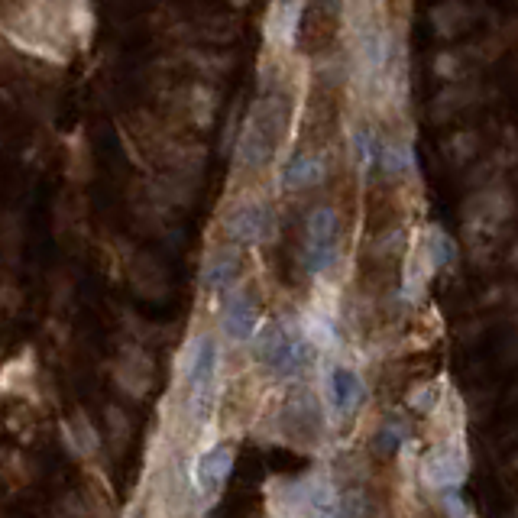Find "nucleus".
<instances>
[{"mask_svg":"<svg viewBox=\"0 0 518 518\" xmlns=\"http://www.w3.org/2000/svg\"><path fill=\"white\" fill-rule=\"evenodd\" d=\"M182 383H185V415L192 425H204L217 405L221 392V353L211 334L192 340L182 360Z\"/></svg>","mask_w":518,"mask_h":518,"instance_id":"nucleus-1","label":"nucleus"},{"mask_svg":"<svg viewBox=\"0 0 518 518\" xmlns=\"http://www.w3.org/2000/svg\"><path fill=\"white\" fill-rule=\"evenodd\" d=\"M279 518H357V496L340 489L321 473L282 486Z\"/></svg>","mask_w":518,"mask_h":518,"instance_id":"nucleus-2","label":"nucleus"},{"mask_svg":"<svg viewBox=\"0 0 518 518\" xmlns=\"http://www.w3.org/2000/svg\"><path fill=\"white\" fill-rule=\"evenodd\" d=\"M253 340V357L259 366H266L269 376L276 379H295L305 373L311 363V347L305 334L292 331L285 324H266L250 337Z\"/></svg>","mask_w":518,"mask_h":518,"instance_id":"nucleus-3","label":"nucleus"},{"mask_svg":"<svg viewBox=\"0 0 518 518\" xmlns=\"http://www.w3.org/2000/svg\"><path fill=\"white\" fill-rule=\"evenodd\" d=\"M285 130V104L282 101H259L237 140V166L240 169H263L276 153Z\"/></svg>","mask_w":518,"mask_h":518,"instance_id":"nucleus-4","label":"nucleus"},{"mask_svg":"<svg viewBox=\"0 0 518 518\" xmlns=\"http://www.w3.org/2000/svg\"><path fill=\"white\" fill-rule=\"evenodd\" d=\"M230 470H234V447L230 444H217L211 451H204L195 457V467H192V489L204 509L214 506L217 496L227 483Z\"/></svg>","mask_w":518,"mask_h":518,"instance_id":"nucleus-5","label":"nucleus"},{"mask_svg":"<svg viewBox=\"0 0 518 518\" xmlns=\"http://www.w3.org/2000/svg\"><path fill=\"white\" fill-rule=\"evenodd\" d=\"M221 327L224 334L234 340V344H247V340L259 331V311L253 295L243 289V285H230V289L221 295Z\"/></svg>","mask_w":518,"mask_h":518,"instance_id":"nucleus-6","label":"nucleus"},{"mask_svg":"<svg viewBox=\"0 0 518 518\" xmlns=\"http://www.w3.org/2000/svg\"><path fill=\"white\" fill-rule=\"evenodd\" d=\"M324 392H327V405H331L334 415H340V418L353 415L366 399L363 379L357 370H350V366H334L324 379Z\"/></svg>","mask_w":518,"mask_h":518,"instance_id":"nucleus-7","label":"nucleus"},{"mask_svg":"<svg viewBox=\"0 0 518 518\" xmlns=\"http://www.w3.org/2000/svg\"><path fill=\"white\" fill-rule=\"evenodd\" d=\"M269 227H272V217L266 204H240V208L230 214L227 221V234L234 243H243V247H253V243H263L269 237Z\"/></svg>","mask_w":518,"mask_h":518,"instance_id":"nucleus-8","label":"nucleus"},{"mask_svg":"<svg viewBox=\"0 0 518 518\" xmlns=\"http://www.w3.org/2000/svg\"><path fill=\"white\" fill-rule=\"evenodd\" d=\"M237 272H240V259L237 250H214L208 259L201 263V285L214 295H224L230 285H237Z\"/></svg>","mask_w":518,"mask_h":518,"instance_id":"nucleus-9","label":"nucleus"},{"mask_svg":"<svg viewBox=\"0 0 518 518\" xmlns=\"http://www.w3.org/2000/svg\"><path fill=\"white\" fill-rule=\"evenodd\" d=\"M62 434H65V447H68V454L78 457V460H91L94 454H98V431H94L91 421L75 412L72 418H65V425H62Z\"/></svg>","mask_w":518,"mask_h":518,"instance_id":"nucleus-10","label":"nucleus"},{"mask_svg":"<svg viewBox=\"0 0 518 518\" xmlns=\"http://www.w3.org/2000/svg\"><path fill=\"white\" fill-rule=\"evenodd\" d=\"M425 480L431 486H441V489H451L463 480V457L451 454V451H438L425 460Z\"/></svg>","mask_w":518,"mask_h":518,"instance_id":"nucleus-11","label":"nucleus"},{"mask_svg":"<svg viewBox=\"0 0 518 518\" xmlns=\"http://www.w3.org/2000/svg\"><path fill=\"white\" fill-rule=\"evenodd\" d=\"M324 179V159L321 156H295L289 166L282 172V182L285 188H311Z\"/></svg>","mask_w":518,"mask_h":518,"instance_id":"nucleus-12","label":"nucleus"},{"mask_svg":"<svg viewBox=\"0 0 518 518\" xmlns=\"http://www.w3.org/2000/svg\"><path fill=\"white\" fill-rule=\"evenodd\" d=\"M340 263V243L337 240H308L305 243V266L311 276H327Z\"/></svg>","mask_w":518,"mask_h":518,"instance_id":"nucleus-13","label":"nucleus"},{"mask_svg":"<svg viewBox=\"0 0 518 518\" xmlns=\"http://www.w3.org/2000/svg\"><path fill=\"white\" fill-rule=\"evenodd\" d=\"M298 13H302V0H276L272 17H269V36L279 39V43H292L295 26H298Z\"/></svg>","mask_w":518,"mask_h":518,"instance_id":"nucleus-14","label":"nucleus"},{"mask_svg":"<svg viewBox=\"0 0 518 518\" xmlns=\"http://www.w3.org/2000/svg\"><path fill=\"white\" fill-rule=\"evenodd\" d=\"M340 221L334 208H318L308 217V240H337Z\"/></svg>","mask_w":518,"mask_h":518,"instance_id":"nucleus-15","label":"nucleus"},{"mask_svg":"<svg viewBox=\"0 0 518 518\" xmlns=\"http://www.w3.org/2000/svg\"><path fill=\"white\" fill-rule=\"evenodd\" d=\"M353 153H357V159H360V166L363 169H370L373 162L379 159V146H376V140L366 130H360L357 136H353Z\"/></svg>","mask_w":518,"mask_h":518,"instance_id":"nucleus-16","label":"nucleus"},{"mask_svg":"<svg viewBox=\"0 0 518 518\" xmlns=\"http://www.w3.org/2000/svg\"><path fill=\"white\" fill-rule=\"evenodd\" d=\"M107 425H111V434L117 444L127 438V415L120 412V408H107Z\"/></svg>","mask_w":518,"mask_h":518,"instance_id":"nucleus-17","label":"nucleus"},{"mask_svg":"<svg viewBox=\"0 0 518 518\" xmlns=\"http://www.w3.org/2000/svg\"><path fill=\"white\" fill-rule=\"evenodd\" d=\"M444 509L451 518H470L467 506H463V499L457 493H444Z\"/></svg>","mask_w":518,"mask_h":518,"instance_id":"nucleus-18","label":"nucleus"}]
</instances>
